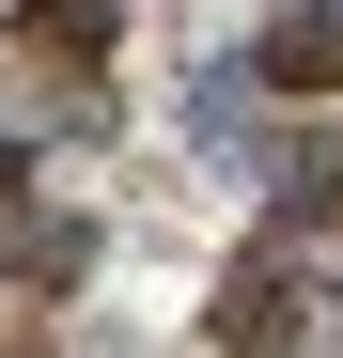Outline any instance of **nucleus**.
<instances>
[{"label": "nucleus", "instance_id": "f03ea898", "mask_svg": "<svg viewBox=\"0 0 343 358\" xmlns=\"http://www.w3.org/2000/svg\"><path fill=\"white\" fill-rule=\"evenodd\" d=\"M109 31H125V0H16V47H31V63H94Z\"/></svg>", "mask_w": 343, "mask_h": 358}, {"label": "nucleus", "instance_id": "20e7f679", "mask_svg": "<svg viewBox=\"0 0 343 358\" xmlns=\"http://www.w3.org/2000/svg\"><path fill=\"white\" fill-rule=\"evenodd\" d=\"M281 187H297V203H343V141L312 125V141H297V171H281Z\"/></svg>", "mask_w": 343, "mask_h": 358}, {"label": "nucleus", "instance_id": "f257e3e1", "mask_svg": "<svg viewBox=\"0 0 343 358\" xmlns=\"http://www.w3.org/2000/svg\"><path fill=\"white\" fill-rule=\"evenodd\" d=\"M250 78L265 94H343V0H297V16L250 47Z\"/></svg>", "mask_w": 343, "mask_h": 358}, {"label": "nucleus", "instance_id": "7ed1b4c3", "mask_svg": "<svg viewBox=\"0 0 343 358\" xmlns=\"http://www.w3.org/2000/svg\"><path fill=\"white\" fill-rule=\"evenodd\" d=\"M78 265H94V234H78V218H31V203H16V280H31V296H63Z\"/></svg>", "mask_w": 343, "mask_h": 358}]
</instances>
